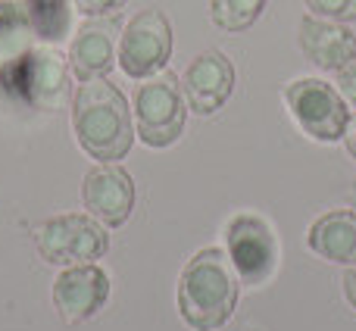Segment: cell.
Returning <instances> with one entry per match:
<instances>
[{"mask_svg":"<svg viewBox=\"0 0 356 331\" xmlns=\"http://www.w3.org/2000/svg\"><path fill=\"white\" fill-rule=\"evenodd\" d=\"M72 131L79 147L97 163H119L135 144L125 94L106 79L81 81L72 94Z\"/></svg>","mask_w":356,"mask_h":331,"instance_id":"1","label":"cell"},{"mask_svg":"<svg viewBox=\"0 0 356 331\" xmlns=\"http://www.w3.org/2000/svg\"><path fill=\"white\" fill-rule=\"evenodd\" d=\"M238 272L219 247L197 250L178 278V313L194 331H216L238 307Z\"/></svg>","mask_w":356,"mask_h":331,"instance_id":"2","label":"cell"},{"mask_svg":"<svg viewBox=\"0 0 356 331\" xmlns=\"http://www.w3.org/2000/svg\"><path fill=\"white\" fill-rule=\"evenodd\" d=\"M69 56L56 47H29L0 66V85L16 104L35 110H60L69 100Z\"/></svg>","mask_w":356,"mask_h":331,"instance_id":"3","label":"cell"},{"mask_svg":"<svg viewBox=\"0 0 356 331\" xmlns=\"http://www.w3.org/2000/svg\"><path fill=\"white\" fill-rule=\"evenodd\" d=\"M188 119V100L181 91V79L175 72H156L144 79L135 91V125L138 138L147 147L163 150L172 147L184 131Z\"/></svg>","mask_w":356,"mask_h":331,"instance_id":"4","label":"cell"},{"mask_svg":"<svg viewBox=\"0 0 356 331\" xmlns=\"http://www.w3.org/2000/svg\"><path fill=\"white\" fill-rule=\"evenodd\" d=\"M35 244L41 259H47L50 266L69 269V266L97 263L110 250V234L91 216L66 213V216L41 222L35 232Z\"/></svg>","mask_w":356,"mask_h":331,"instance_id":"5","label":"cell"},{"mask_svg":"<svg viewBox=\"0 0 356 331\" xmlns=\"http://www.w3.org/2000/svg\"><path fill=\"white\" fill-rule=\"evenodd\" d=\"M284 104L303 129V135H309L313 141L332 144L344 138L350 110L334 85L322 79H297L284 88Z\"/></svg>","mask_w":356,"mask_h":331,"instance_id":"6","label":"cell"},{"mask_svg":"<svg viewBox=\"0 0 356 331\" xmlns=\"http://www.w3.org/2000/svg\"><path fill=\"white\" fill-rule=\"evenodd\" d=\"M172 56V25L160 10H141L119 38V66L129 79H150L163 72Z\"/></svg>","mask_w":356,"mask_h":331,"instance_id":"7","label":"cell"},{"mask_svg":"<svg viewBox=\"0 0 356 331\" xmlns=\"http://www.w3.org/2000/svg\"><path fill=\"white\" fill-rule=\"evenodd\" d=\"M228 263L238 272V278L250 288L269 282L278 266V241L266 219L250 213H241L225 228Z\"/></svg>","mask_w":356,"mask_h":331,"instance_id":"8","label":"cell"},{"mask_svg":"<svg viewBox=\"0 0 356 331\" xmlns=\"http://www.w3.org/2000/svg\"><path fill=\"white\" fill-rule=\"evenodd\" d=\"M110 300V275L97 263L69 266L54 282V307L66 325L94 319Z\"/></svg>","mask_w":356,"mask_h":331,"instance_id":"9","label":"cell"},{"mask_svg":"<svg viewBox=\"0 0 356 331\" xmlns=\"http://www.w3.org/2000/svg\"><path fill=\"white\" fill-rule=\"evenodd\" d=\"M81 203L106 228H119L135 209V181L122 166L100 163L81 181Z\"/></svg>","mask_w":356,"mask_h":331,"instance_id":"10","label":"cell"},{"mask_svg":"<svg viewBox=\"0 0 356 331\" xmlns=\"http://www.w3.org/2000/svg\"><path fill=\"white\" fill-rule=\"evenodd\" d=\"M181 91L188 100V110L197 116H213L228 104L234 91V66L222 50H207L194 56L184 69Z\"/></svg>","mask_w":356,"mask_h":331,"instance_id":"11","label":"cell"},{"mask_svg":"<svg viewBox=\"0 0 356 331\" xmlns=\"http://www.w3.org/2000/svg\"><path fill=\"white\" fill-rule=\"evenodd\" d=\"M297 41L303 56L322 72H341L356 60V35L344 22L319 19L309 13L297 25Z\"/></svg>","mask_w":356,"mask_h":331,"instance_id":"12","label":"cell"},{"mask_svg":"<svg viewBox=\"0 0 356 331\" xmlns=\"http://www.w3.org/2000/svg\"><path fill=\"white\" fill-rule=\"evenodd\" d=\"M116 22L113 19H91L72 38L69 47V69L79 81L106 79L116 66Z\"/></svg>","mask_w":356,"mask_h":331,"instance_id":"13","label":"cell"},{"mask_svg":"<svg viewBox=\"0 0 356 331\" xmlns=\"http://www.w3.org/2000/svg\"><path fill=\"white\" fill-rule=\"evenodd\" d=\"M307 244L313 253L334 266H356V213L332 209L319 216L307 232Z\"/></svg>","mask_w":356,"mask_h":331,"instance_id":"14","label":"cell"},{"mask_svg":"<svg viewBox=\"0 0 356 331\" xmlns=\"http://www.w3.org/2000/svg\"><path fill=\"white\" fill-rule=\"evenodd\" d=\"M35 35L29 10L10 0H0V60H16L29 50V38Z\"/></svg>","mask_w":356,"mask_h":331,"instance_id":"15","label":"cell"},{"mask_svg":"<svg viewBox=\"0 0 356 331\" xmlns=\"http://www.w3.org/2000/svg\"><path fill=\"white\" fill-rule=\"evenodd\" d=\"M31 29L44 41H60L69 31V0H25Z\"/></svg>","mask_w":356,"mask_h":331,"instance_id":"16","label":"cell"},{"mask_svg":"<svg viewBox=\"0 0 356 331\" xmlns=\"http://www.w3.org/2000/svg\"><path fill=\"white\" fill-rule=\"evenodd\" d=\"M269 0H213L209 3V16L222 31H247L259 16H263Z\"/></svg>","mask_w":356,"mask_h":331,"instance_id":"17","label":"cell"},{"mask_svg":"<svg viewBox=\"0 0 356 331\" xmlns=\"http://www.w3.org/2000/svg\"><path fill=\"white\" fill-rule=\"evenodd\" d=\"M307 10L319 19H332V22H356V0H303Z\"/></svg>","mask_w":356,"mask_h":331,"instance_id":"18","label":"cell"},{"mask_svg":"<svg viewBox=\"0 0 356 331\" xmlns=\"http://www.w3.org/2000/svg\"><path fill=\"white\" fill-rule=\"evenodd\" d=\"M125 3H129V0H75V6H79L88 19L113 16V13H119Z\"/></svg>","mask_w":356,"mask_h":331,"instance_id":"19","label":"cell"},{"mask_svg":"<svg viewBox=\"0 0 356 331\" xmlns=\"http://www.w3.org/2000/svg\"><path fill=\"white\" fill-rule=\"evenodd\" d=\"M334 75H338V91H341V97H344L347 104L356 106V60L350 63V66L341 69V72H334Z\"/></svg>","mask_w":356,"mask_h":331,"instance_id":"20","label":"cell"},{"mask_svg":"<svg viewBox=\"0 0 356 331\" xmlns=\"http://www.w3.org/2000/svg\"><path fill=\"white\" fill-rule=\"evenodd\" d=\"M344 144H347V154H350V160L356 163V116H350V122H347Z\"/></svg>","mask_w":356,"mask_h":331,"instance_id":"21","label":"cell"},{"mask_svg":"<svg viewBox=\"0 0 356 331\" xmlns=\"http://www.w3.org/2000/svg\"><path fill=\"white\" fill-rule=\"evenodd\" d=\"M341 284H344V297H347V303H350V307L356 309V269L347 272L344 282H341Z\"/></svg>","mask_w":356,"mask_h":331,"instance_id":"22","label":"cell"}]
</instances>
